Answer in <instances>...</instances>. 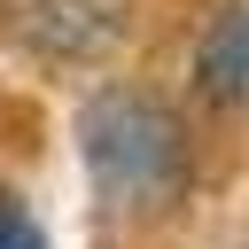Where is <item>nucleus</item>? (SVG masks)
<instances>
[{"label": "nucleus", "mask_w": 249, "mask_h": 249, "mask_svg": "<svg viewBox=\"0 0 249 249\" xmlns=\"http://www.w3.org/2000/svg\"><path fill=\"white\" fill-rule=\"evenodd\" d=\"M195 93L218 101V109L249 101V8H226L202 31V47H195Z\"/></svg>", "instance_id": "7ed1b4c3"}, {"label": "nucleus", "mask_w": 249, "mask_h": 249, "mask_svg": "<svg viewBox=\"0 0 249 249\" xmlns=\"http://www.w3.org/2000/svg\"><path fill=\"white\" fill-rule=\"evenodd\" d=\"M16 31L47 62H86L124 39V0H16Z\"/></svg>", "instance_id": "f03ea898"}, {"label": "nucleus", "mask_w": 249, "mask_h": 249, "mask_svg": "<svg viewBox=\"0 0 249 249\" xmlns=\"http://www.w3.org/2000/svg\"><path fill=\"white\" fill-rule=\"evenodd\" d=\"M78 140H86L93 187L117 210H163V202H179V187H187V132H179V117L156 93H124V86L101 93L78 117Z\"/></svg>", "instance_id": "f257e3e1"}, {"label": "nucleus", "mask_w": 249, "mask_h": 249, "mask_svg": "<svg viewBox=\"0 0 249 249\" xmlns=\"http://www.w3.org/2000/svg\"><path fill=\"white\" fill-rule=\"evenodd\" d=\"M0 249H47V233H39V218L16 202V195H0Z\"/></svg>", "instance_id": "20e7f679"}]
</instances>
